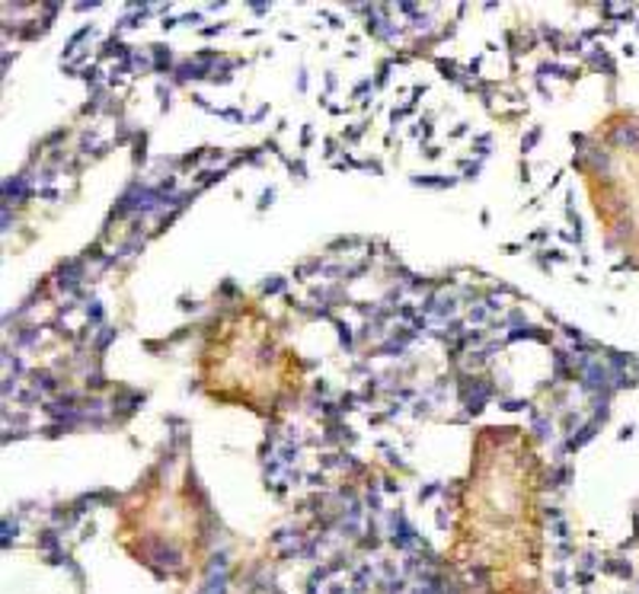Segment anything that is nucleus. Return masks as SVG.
<instances>
[{"mask_svg":"<svg viewBox=\"0 0 639 594\" xmlns=\"http://www.w3.org/2000/svg\"><path fill=\"white\" fill-rule=\"evenodd\" d=\"M537 134H540V131H531V134H527V141H524V147H534V141H537Z\"/></svg>","mask_w":639,"mask_h":594,"instance_id":"f257e3e1","label":"nucleus"}]
</instances>
